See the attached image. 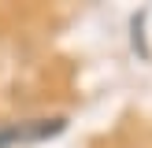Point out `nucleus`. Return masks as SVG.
<instances>
[{"label": "nucleus", "instance_id": "f257e3e1", "mask_svg": "<svg viewBox=\"0 0 152 148\" xmlns=\"http://www.w3.org/2000/svg\"><path fill=\"white\" fill-rule=\"evenodd\" d=\"M67 130V118L63 115H52V118H30V122H19V126H4L0 130V148L7 144H34V141H48L56 133Z\"/></svg>", "mask_w": 152, "mask_h": 148}]
</instances>
